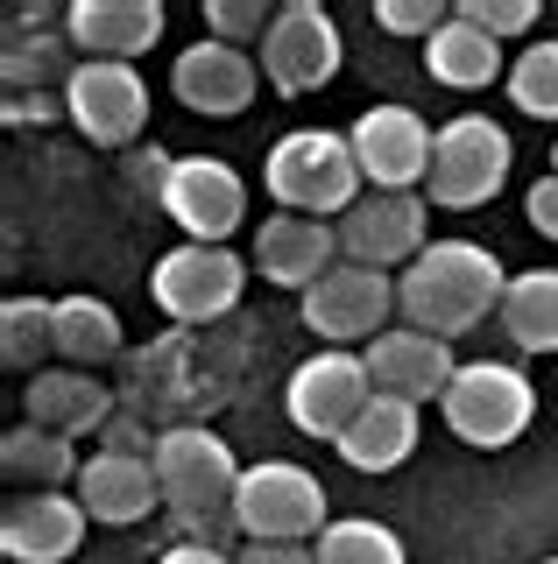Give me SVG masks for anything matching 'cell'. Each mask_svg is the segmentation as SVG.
Here are the masks:
<instances>
[{"label": "cell", "mask_w": 558, "mask_h": 564, "mask_svg": "<svg viewBox=\"0 0 558 564\" xmlns=\"http://www.w3.org/2000/svg\"><path fill=\"white\" fill-rule=\"evenodd\" d=\"M410 452H417V402H396V395H375L354 416V431L340 437V458L354 473H396Z\"/></svg>", "instance_id": "22"}, {"label": "cell", "mask_w": 558, "mask_h": 564, "mask_svg": "<svg viewBox=\"0 0 558 564\" xmlns=\"http://www.w3.org/2000/svg\"><path fill=\"white\" fill-rule=\"evenodd\" d=\"M333 70H340V22L333 14L311 8V0L276 8L269 35H261V78L283 99H304L319 85H333Z\"/></svg>", "instance_id": "9"}, {"label": "cell", "mask_w": 558, "mask_h": 564, "mask_svg": "<svg viewBox=\"0 0 558 564\" xmlns=\"http://www.w3.org/2000/svg\"><path fill=\"white\" fill-rule=\"evenodd\" d=\"M361 360H368L375 395H396V402H446L452 375H460L452 339H431L417 325H389L382 339L361 346Z\"/></svg>", "instance_id": "15"}, {"label": "cell", "mask_w": 558, "mask_h": 564, "mask_svg": "<svg viewBox=\"0 0 558 564\" xmlns=\"http://www.w3.org/2000/svg\"><path fill=\"white\" fill-rule=\"evenodd\" d=\"M551 176H558V141H551Z\"/></svg>", "instance_id": "36"}, {"label": "cell", "mask_w": 558, "mask_h": 564, "mask_svg": "<svg viewBox=\"0 0 558 564\" xmlns=\"http://www.w3.org/2000/svg\"><path fill=\"white\" fill-rule=\"evenodd\" d=\"M509 99L530 120H558V43H530L509 64Z\"/></svg>", "instance_id": "29"}, {"label": "cell", "mask_w": 558, "mask_h": 564, "mask_svg": "<svg viewBox=\"0 0 558 564\" xmlns=\"http://www.w3.org/2000/svg\"><path fill=\"white\" fill-rule=\"evenodd\" d=\"M502 332L523 352H558V269H530L509 275V296H502Z\"/></svg>", "instance_id": "25"}, {"label": "cell", "mask_w": 558, "mask_h": 564, "mask_svg": "<svg viewBox=\"0 0 558 564\" xmlns=\"http://www.w3.org/2000/svg\"><path fill=\"white\" fill-rule=\"evenodd\" d=\"M537 564H558V557H537Z\"/></svg>", "instance_id": "37"}, {"label": "cell", "mask_w": 558, "mask_h": 564, "mask_svg": "<svg viewBox=\"0 0 558 564\" xmlns=\"http://www.w3.org/2000/svg\"><path fill=\"white\" fill-rule=\"evenodd\" d=\"M502 296H509V275H502V261L474 240H431L425 254L396 275V311H404V325L431 332V339L474 332L487 311H502Z\"/></svg>", "instance_id": "1"}, {"label": "cell", "mask_w": 558, "mask_h": 564, "mask_svg": "<svg viewBox=\"0 0 558 564\" xmlns=\"http://www.w3.org/2000/svg\"><path fill=\"white\" fill-rule=\"evenodd\" d=\"M452 14H460V22H474L481 35H495V43H502V35H523V29L537 22V0H460Z\"/></svg>", "instance_id": "30"}, {"label": "cell", "mask_w": 558, "mask_h": 564, "mask_svg": "<svg viewBox=\"0 0 558 564\" xmlns=\"http://www.w3.org/2000/svg\"><path fill=\"white\" fill-rule=\"evenodd\" d=\"M346 141H354V163L368 176V191H417L431 176V141H439V128L425 113H410V106H368L346 128Z\"/></svg>", "instance_id": "12"}, {"label": "cell", "mask_w": 558, "mask_h": 564, "mask_svg": "<svg viewBox=\"0 0 558 564\" xmlns=\"http://www.w3.org/2000/svg\"><path fill=\"white\" fill-rule=\"evenodd\" d=\"M375 22L389 29V35H439L452 22V8H439V0H375Z\"/></svg>", "instance_id": "32"}, {"label": "cell", "mask_w": 558, "mask_h": 564, "mask_svg": "<svg viewBox=\"0 0 558 564\" xmlns=\"http://www.w3.org/2000/svg\"><path fill=\"white\" fill-rule=\"evenodd\" d=\"M72 494H78V508L93 522H114V529H128V522H142L155 501H163V487H155V466L142 452H93L78 466V480H72Z\"/></svg>", "instance_id": "19"}, {"label": "cell", "mask_w": 558, "mask_h": 564, "mask_svg": "<svg viewBox=\"0 0 558 564\" xmlns=\"http://www.w3.org/2000/svg\"><path fill=\"white\" fill-rule=\"evenodd\" d=\"M226 522L248 543H304V536H325L333 516H325V487L311 466H298V458H261V466L240 473Z\"/></svg>", "instance_id": "4"}, {"label": "cell", "mask_w": 558, "mask_h": 564, "mask_svg": "<svg viewBox=\"0 0 558 564\" xmlns=\"http://www.w3.org/2000/svg\"><path fill=\"white\" fill-rule=\"evenodd\" d=\"M85 508L78 494H22V501L0 516V551H8L14 564H64L85 543Z\"/></svg>", "instance_id": "18"}, {"label": "cell", "mask_w": 558, "mask_h": 564, "mask_svg": "<svg viewBox=\"0 0 558 564\" xmlns=\"http://www.w3.org/2000/svg\"><path fill=\"white\" fill-rule=\"evenodd\" d=\"M64 35L85 50V57H142L155 50V35H163V8L155 0H72L64 8Z\"/></svg>", "instance_id": "20"}, {"label": "cell", "mask_w": 558, "mask_h": 564, "mask_svg": "<svg viewBox=\"0 0 558 564\" xmlns=\"http://www.w3.org/2000/svg\"><path fill=\"white\" fill-rule=\"evenodd\" d=\"M240 282H248V261H240L234 247L184 240L149 269V296L178 317V325H205V317H226L240 304Z\"/></svg>", "instance_id": "8"}, {"label": "cell", "mask_w": 558, "mask_h": 564, "mask_svg": "<svg viewBox=\"0 0 558 564\" xmlns=\"http://www.w3.org/2000/svg\"><path fill=\"white\" fill-rule=\"evenodd\" d=\"M509 134H502V120L487 113H452L439 141H431V176H425V198L439 212H474L487 205L502 184H509Z\"/></svg>", "instance_id": "6"}, {"label": "cell", "mask_w": 558, "mask_h": 564, "mask_svg": "<svg viewBox=\"0 0 558 564\" xmlns=\"http://www.w3.org/2000/svg\"><path fill=\"white\" fill-rule=\"evenodd\" d=\"M304 325L319 332L325 346H354V339H382L396 311V275L361 269V261H340L319 290H304Z\"/></svg>", "instance_id": "14"}, {"label": "cell", "mask_w": 558, "mask_h": 564, "mask_svg": "<svg viewBox=\"0 0 558 564\" xmlns=\"http://www.w3.org/2000/svg\"><path fill=\"white\" fill-rule=\"evenodd\" d=\"M0 466H8V480H22V487H36V494H57L64 480H78L85 458L72 452V437H57V431H43V423L22 416L8 431V445H0Z\"/></svg>", "instance_id": "24"}, {"label": "cell", "mask_w": 558, "mask_h": 564, "mask_svg": "<svg viewBox=\"0 0 558 564\" xmlns=\"http://www.w3.org/2000/svg\"><path fill=\"white\" fill-rule=\"evenodd\" d=\"M523 212H530V226H537L545 240H558V176H537L530 198H523Z\"/></svg>", "instance_id": "33"}, {"label": "cell", "mask_w": 558, "mask_h": 564, "mask_svg": "<svg viewBox=\"0 0 558 564\" xmlns=\"http://www.w3.org/2000/svg\"><path fill=\"white\" fill-rule=\"evenodd\" d=\"M36 352H57V304H43V296H8V304H0V360L36 367Z\"/></svg>", "instance_id": "28"}, {"label": "cell", "mask_w": 558, "mask_h": 564, "mask_svg": "<svg viewBox=\"0 0 558 564\" xmlns=\"http://www.w3.org/2000/svg\"><path fill=\"white\" fill-rule=\"evenodd\" d=\"M57 352L64 367H107L120 352V317L114 304H99V296H57Z\"/></svg>", "instance_id": "26"}, {"label": "cell", "mask_w": 558, "mask_h": 564, "mask_svg": "<svg viewBox=\"0 0 558 564\" xmlns=\"http://www.w3.org/2000/svg\"><path fill=\"white\" fill-rule=\"evenodd\" d=\"M425 254V198L417 191H361L340 212V261L361 269H410Z\"/></svg>", "instance_id": "10"}, {"label": "cell", "mask_w": 558, "mask_h": 564, "mask_svg": "<svg viewBox=\"0 0 558 564\" xmlns=\"http://www.w3.org/2000/svg\"><path fill=\"white\" fill-rule=\"evenodd\" d=\"M425 70L439 85H452V93H481V85H495V78H509V64H502V43L495 35H481L474 22H452L425 43Z\"/></svg>", "instance_id": "23"}, {"label": "cell", "mask_w": 558, "mask_h": 564, "mask_svg": "<svg viewBox=\"0 0 558 564\" xmlns=\"http://www.w3.org/2000/svg\"><path fill=\"white\" fill-rule=\"evenodd\" d=\"M255 269L261 282H283V290H319L340 269V226L304 219V212H276L255 234Z\"/></svg>", "instance_id": "17"}, {"label": "cell", "mask_w": 558, "mask_h": 564, "mask_svg": "<svg viewBox=\"0 0 558 564\" xmlns=\"http://www.w3.org/2000/svg\"><path fill=\"white\" fill-rule=\"evenodd\" d=\"M155 466V487H163V508H178L184 529H205L219 516V508H234V487H240V458L226 445L219 431H205V423H178V431L155 437L149 452Z\"/></svg>", "instance_id": "3"}, {"label": "cell", "mask_w": 558, "mask_h": 564, "mask_svg": "<svg viewBox=\"0 0 558 564\" xmlns=\"http://www.w3.org/2000/svg\"><path fill=\"white\" fill-rule=\"evenodd\" d=\"M439 416H446V431L460 437V445L502 452V445H516V437L530 431L537 388H530V375H523V367H509V360H474V367H460V375H452Z\"/></svg>", "instance_id": "5"}, {"label": "cell", "mask_w": 558, "mask_h": 564, "mask_svg": "<svg viewBox=\"0 0 558 564\" xmlns=\"http://www.w3.org/2000/svg\"><path fill=\"white\" fill-rule=\"evenodd\" d=\"M319 564H410L404 536L389 522H368V516H333L319 536Z\"/></svg>", "instance_id": "27"}, {"label": "cell", "mask_w": 558, "mask_h": 564, "mask_svg": "<svg viewBox=\"0 0 558 564\" xmlns=\"http://www.w3.org/2000/svg\"><path fill=\"white\" fill-rule=\"evenodd\" d=\"M261 184H269V198L283 212H304V219H333L368 191V176L354 163V141L333 134V128H298L283 134L269 149V163H261Z\"/></svg>", "instance_id": "2"}, {"label": "cell", "mask_w": 558, "mask_h": 564, "mask_svg": "<svg viewBox=\"0 0 558 564\" xmlns=\"http://www.w3.org/2000/svg\"><path fill=\"white\" fill-rule=\"evenodd\" d=\"M155 205H163L198 247H226V234H240V219H248V184H240L234 163H219V155H178V170H170V184H163Z\"/></svg>", "instance_id": "13"}, {"label": "cell", "mask_w": 558, "mask_h": 564, "mask_svg": "<svg viewBox=\"0 0 558 564\" xmlns=\"http://www.w3.org/2000/svg\"><path fill=\"white\" fill-rule=\"evenodd\" d=\"M64 120L93 141V149H128L149 128V78L135 64L114 57H85L64 78Z\"/></svg>", "instance_id": "7"}, {"label": "cell", "mask_w": 558, "mask_h": 564, "mask_svg": "<svg viewBox=\"0 0 558 564\" xmlns=\"http://www.w3.org/2000/svg\"><path fill=\"white\" fill-rule=\"evenodd\" d=\"M29 423H43V431H57V437H85V431H99L114 410V395L99 388L85 367H43V375H29Z\"/></svg>", "instance_id": "21"}, {"label": "cell", "mask_w": 558, "mask_h": 564, "mask_svg": "<svg viewBox=\"0 0 558 564\" xmlns=\"http://www.w3.org/2000/svg\"><path fill=\"white\" fill-rule=\"evenodd\" d=\"M276 14H261L255 0H205V35H219V43H248V35H269Z\"/></svg>", "instance_id": "31"}, {"label": "cell", "mask_w": 558, "mask_h": 564, "mask_svg": "<svg viewBox=\"0 0 558 564\" xmlns=\"http://www.w3.org/2000/svg\"><path fill=\"white\" fill-rule=\"evenodd\" d=\"M290 402V423H298L304 437H340L354 431V416L375 402V381H368V360L361 352H311V360L290 375L283 388Z\"/></svg>", "instance_id": "11"}, {"label": "cell", "mask_w": 558, "mask_h": 564, "mask_svg": "<svg viewBox=\"0 0 558 564\" xmlns=\"http://www.w3.org/2000/svg\"><path fill=\"white\" fill-rule=\"evenodd\" d=\"M155 564H234V557H219L213 543H170V551L155 557Z\"/></svg>", "instance_id": "35"}, {"label": "cell", "mask_w": 558, "mask_h": 564, "mask_svg": "<svg viewBox=\"0 0 558 564\" xmlns=\"http://www.w3.org/2000/svg\"><path fill=\"white\" fill-rule=\"evenodd\" d=\"M234 564H319V551L311 543H248Z\"/></svg>", "instance_id": "34"}, {"label": "cell", "mask_w": 558, "mask_h": 564, "mask_svg": "<svg viewBox=\"0 0 558 564\" xmlns=\"http://www.w3.org/2000/svg\"><path fill=\"white\" fill-rule=\"evenodd\" d=\"M170 85H178V99L191 106V113L226 120V113H248V106H255L261 64L248 57V50L219 43V35H198V43L178 57V70H170Z\"/></svg>", "instance_id": "16"}]
</instances>
